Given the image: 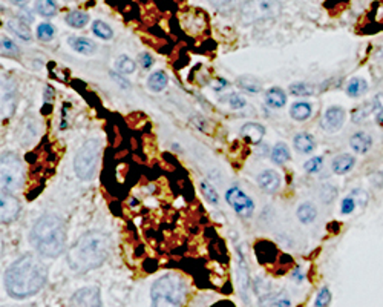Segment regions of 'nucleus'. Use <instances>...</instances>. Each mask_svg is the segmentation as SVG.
<instances>
[{"mask_svg": "<svg viewBox=\"0 0 383 307\" xmlns=\"http://www.w3.org/2000/svg\"><path fill=\"white\" fill-rule=\"evenodd\" d=\"M48 269L34 254H25L16 260L5 272V287L9 296L25 300L41 292L46 283Z\"/></svg>", "mask_w": 383, "mask_h": 307, "instance_id": "obj_1", "label": "nucleus"}, {"mask_svg": "<svg viewBox=\"0 0 383 307\" xmlns=\"http://www.w3.org/2000/svg\"><path fill=\"white\" fill-rule=\"evenodd\" d=\"M109 249V235L102 231H90L68 249L66 261L75 272H90L106 261Z\"/></svg>", "mask_w": 383, "mask_h": 307, "instance_id": "obj_2", "label": "nucleus"}, {"mask_svg": "<svg viewBox=\"0 0 383 307\" xmlns=\"http://www.w3.org/2000/svg\"><path fill=\"white\" fill-rule=\"evenodd\" d=\"M31 243L46 259H55L65 251L66 227L60 217L48 214L38 219L31 231Z\"/></svg>", "mask_w": 383, "mask_h": 307, "instance_id": "obj_3", "label": "nucleus"}, {"mask_svg": "<svg viewBox=\"0 0 383 307\" xmlns=\"http://www.w3.org/2000/svg\"><path fill=\"white\" fill-rule=\"evenodd\" d=\"M185 286L180 275L166 274L156 280L151 289V307H181Z\"/></svg>", "mask_w": 383, "mask_h": 307, "instance_id": "obj_4", "label": "nucleus"}, {"mask_svg": "<svg viewBox=\"0 0 383 307\" xmlns=\"http://www.w3.org/2000/svg\"><path fill=\"white\" fill-rule=\"evenodd\" d=\"M98 158H100V142L97 138L85 142L74 158L75 175L83 182L91 180L97 170Z\"/></svg>", "mask_w": 383, "mask_h": 307, "instance_id": "obj_5", "label": "nucleus"}, {"mask_svg": "<svg viewBox=\"0 0 383 307\" xmlns=\"http://www.w3.org/2000/svg\"><path fill=\"white\" fill-rule=\"evenodd\" d=\"M279 0H247L241 8V21L244 24H257L271 21L281 14Z\"/></svg>", "mask_w": 383, "mask_h": 307, "instance_id": "obj_6", "label": "nucleus"}, {"mask_svg": "<svg viewBox=\"0 0 383 307\" xmlns=\"http://www.w3.org/2000/svg\"><path fill=\"white\" fill-rule=\"evenodd\" d=\"M0 183L2 191L13 194L22 187L23 183V166L21 158L13 152H5L0 160Z\"/></svg>", "mask_w": 383, "mask_h": 307, "instance_id": "obj_7", "label": "nucleus"}, {"mask_svg": "<svg viewBox=\"0 0 383 307\" xmlns=\"http://www.w3.org/2000/svg\"><path fill=\"white\" fill-rule=\"evenodd\" d=\"M225 200L232 206V209L242 219H249L254 212V203L252 198L238 187H232L225 194Z\"/></svg>", "mask_w": 383, "mask_h": 307, "instance_id": "obj_8", "label": "nucleus"}, {"mask_svg": "<svg viewBox=\"0 0 383 307\" xmlns=\"http://www.w3.org/2000/svg\"><path fill=\"white\" fill-rule=\"evenodd\" d=\"M347 113L340 106H330L320 118V128L328 134H335L342 130L345 123Z\"/></svg>", "mask_w": 383, "mask_h": 307, "instance_id": "obj_9", "label": "nucleus"}, {"mask_svg": "<svg viewBox=\"0 0 383 307\" xmlns=\"http://www.w3.org/2000/svg\"><path fill=\"white\" fill-rule=\"evenodd\" d=\"M18 212H21V203L17 198L13 194L2 191L0 194V220L2 223L14 222Z\"/></svg>", "mask_w": 383, "mask_h": 307, "instance_id": "obj_10", "label": "nucleus"}, {"mask_svg": "<svg viewBox=\"0 0 383 307\" xmlns=\"http://www.w3.org/2000/svg\"><path fill=\"white\" fill-rule=\"evenodd\" d=\"M74 307H103L98 287H83L72 296Z\"/></svg>", "mask_w": 383, "mask_h": 307, "instance_id": "obj_11", "label": "nucleus"}, {"mask_svg": "<svg viewBox=\"0 0 383 307\" xmlns=\"http://www.w3.org/2000/svg\"><path fill=\"white\" fill-rule=\"evenodd\" d=\"M281 175L279 172L276 171H273V170H267V171H264L258 175V184L262 191L265 192H276L279 187H281Z\"/></svg>", "mask_w": 383, "mask_h": 307, "instance_id": "obj_12", "label": "nucleus"}, {"mask_svg": "<svg viewBox=\"0 0 383 307\" xmlns=\"http://www.w3.org/2000/svg\"><path fill=\"white\" fill-rule=\"evenodd\" d=\"M265 135V128L259 123H245L241 130V137L247 143L258 145L262 142V138Z\"/></svg>", "mask_w": 383, "mask_h": 307, "instance_id": "obj_13", "label": "nucleus"}, {"mask_svg": "<svg viewBox=\"0 0 383 307\" xmlns=\"http://www.w3.org/2000/svg\"><path fill=\"white\" fill-rule=\"evenodd\" d=\"M238 283H239V291L244 301H247V292L250 289V276H249V267L247 263L244 260V255L238 252Z\"/></svg>", "mask_w": 383, "mask_h": 307, "instance_id": "obj_14", "label": "nucleus"}, {"mask_svg": "<svg viewBox=\"0 0 383 307\" xmlns=\"http://www.w3.org/2000/svg\"><path fill=\"white\" fill-rule=\"evenodd\" d=\"M350 145L356 154H367L372 146V138L369 134L360 131L350 138Z\"/></svg>", "mask_w": 383, "mask_h": 307, "instance_id": "obj_15", "label": "nucleus"}, {"mask_svg": "<svg viewBox=\"0 0 383 307\" xmlns=\"http://www.w3.org/2000/svg\"><path fill=\"white\" fill-rule=\"evenodd\" d=\"M355 157L350 155V154H340L338 157H335V160H333L331 163V167H333V172L338 174V175H343L350 172L352 167H355Z\"/></svg>", "mask_w": 383, "mask_h": 307, "instance_id": "obj_16", "label": "nucleus"}, {"mask_svg": "<svg viewBox=\"0 0 383 307\" xmlns=\"http://www.w3.org/2000/svg\"><path fill=\"white\" fill-rule=\"evenodd\" d=\"M265 102H267V105L273 108V110H278V108H282L287 103V94L284 93L282 88L274 86L269 89L267 94H265Z\"/></svg>", "mask_w": 383, "mask_h": 307, "instance_id": "obj_17", "label": "nucleus"}, {"mask_svg": "<svg viewBox=\"0 0 383 307\" xmlns=\"http://www.w3.org/2000/svg\"><path fill=\"white\" fill-rule=\"evenodd\" d=\"M68 43H70V46L75 53L83 54V56H91L95 51L94 42H91L90 38H86V37H70Z\"/></svg>", "mask_w": 383, "mask_h": 307, "instance_id": "obj_18", "label": "nucleus"}, {"mask_svg": "<svg viewBox=\"0 0 383 307\" xmlns=\"http://www.w3.org/2000/svg\"><path fill=\"white\" fill-rule=\"evenodd\" d=\"M6 26L9 28V31H13L18 38H22L25 42H29L33 38L31 29H29V26L22 21V19H11V21H8Z\"/></svg>", "mask_w": 383, "mask_h": 307, "instance_id": "obj_19", "label": "nucleus"}, {"mask_svg": "<svg viewBox=\"0 0 383 307\" xmlns=\"http://www.w3.org/2000/svg\"><path fill=\"white\" fill-rule=\"evenodd\" d=\"M313 106L308 102H296L290 108V115L293 120L296 122H306L311 117Z\"/></svg>", "mask_w": 383, "mask_h": 307, "instance_id": "obj_20", "label": "nucleus"}, {"mask_svg": "<svg viewBox=\"0 0 383 307\" xmlns=\"http://www.w3.org/2000/svg\"><path fill=\"white\" fill-rule=\"evenodd\" d=\"M294 147H296V151H299L301 154H310L314 151V147H316V142H314V137L307 134V132H301L296 137H294Z\"/></svg>", "mask_w": 383, "mask_h": 307, "instance_id": "obj_21", "label": "nucleus"}, {"mask_svg": "<svg viewBox=\"0 0 383 307\" xmlns=\"http://www.w3.org/2000/svg\"><path fill=\"white\" fill-rule=\"evenodd\" d=\"M168 83L169 78L164 71H155L153 74H151L149 80H147V86H149V89L153 93H161L163 89L168 86Z\"/></svg>", "mask_w": 383, "mask_h": 307, "instance_id": "obj_22", "label": "nucleus"}, {"mask_svg": "<svg viewBox=\"0 0 383 307\" xmlns=\"http://www.w3.org/2000/svg\"><path fill=\"white\" fill-rule=\"evenodd\" d=\"M270 157H271L273 163L284 165V163H287L290 160L291 154H290V150H288V146L286 143H276L273 146Z\"/></svg>", "mask_w": 383, "mask_h": 307, "instance_id": "obj_23", "label": "nucleus"}, {"mask_svg": "<svg viewBox=\"0 0 383 307\" xmlns=\"http://www.w3.org/2000/svg\"><path fill=\"white\" fill-rule=\"evenodd\" d=\"M237 83L241 89H244V91H247L250 94H258V93H261V89H262V85L258 78L250 77V76L239 77Z\"/></svg>", "mask_w": 383, "mask_h": 307, "instance_id": "obj_24", "label": "nucleus"}, {"mask_svg": "<svg viewBox=\"0 0 383 307\" xmlns=\"http://www.w3.org/2000/svg\"><path fill=\"white\" fill-rule=\"evenodd\" d=\"M368 91V83L363 78H351L347 86V94L352 98H357Z\"/></svg>", "mask_w": 383, "mask_h": 307, "instance_id": "obj_25", "label": "nucleus"}, {"mask_svg": "<svg viewBox=\"0 0 383 307\" xmlns=\"http://www.w3.org/2000/svg\"><path fill=\"white\" fill-rule=\"evenodd\" d=\"M316 215H318V211L316 207H314L311 203H303L299 206L298 209V219L306 223V224H310L313 223L314 220H316Z\"/></svg>", "mask_w": 383, "mask_h": 307, "instance_id": "obj_26", "label": "nucleus"}, {"mask_svg": "<svg viewBox=\"0 0 383 307\" xmlns=\"http://www.w3.org/2000/svg\"><path fill=\"white\" fill-rule=\"evenodd\" d=\"M66 24L72 28H83L90 22V16L83 11H71L65 17Z\"/></svg>", "mask_w": 383, "mask_h": 307, "instance_id": "obj_27", "label": "nucleus"}, {"mask_svg": "<svg viewBox=\"0 0 383 307\" xmlns=\"http://www.w3.org/2000/svg\"><path fill=\"white\" fill-rule=\"evenodd\" d=\"M36 9L43 17H54L57 14V4L54 0H37Z\"/></svg>", "mask_w": 383, "mask_h": 307, "instance_id": "obj_28", "label": "nucleus"}, {"mask_svg": "<svg viewBox=\"0 0 383 307\" xmlns=\"http://www.w3.org/2000/svg\"><path fill=\"white\" fill-rule=\"evenodd\" d=\"M92 31L98 38H103V41H109L114 36L112 28L102 21H95L92 24Z\"/></svg>", "mask_w": 383, "mask_h": 307, "instance_id": "obj_29", "label": "nucleus"}, {"mask_svg": "<svg viewBox=\"0 0 383 307\" xmlns=\"http://www.w3.org/2000/svg\"><path fill=\"white\" fill-rule=\"evenodd\" d=\"M115 68H117V71H119V73L127 76V74H134L135 73L136 65H135V62L132 61V58H129L127 56H122L119 61H117Z\"/></svg>", "mask_w": 383, "mask_h": 307, "instance_id": "obj_30", "label": "nucleus"}, {"mask_svg": "<svg viewBox=\"0 0 383 307\" xmlns=\"http://www.w3.org/2000/svg\"><path fill=\"white\" fill-rule=\"evenodd\" d=\"M290 93L296 97H308V95L314 94V86L308 85V83H303V82L293 83L290 86Z\"/></svg>", "mask_w": 383, "mask_h": 307, "instance_id": "obj_31", "label": "nucleus"}, {"mask_svg": "<svg viewBox=\"0 0 383 307\" xmlns=\"http://www.w3.org/2000/svg\"><path fill=\"white\" fill-rule=\"evenodd\" d=\"M55 36V28L51 24H41L37 28V37L42 42H51Z\"/></svg>", "mask_w": 383, "mask_h": 307, "instance_id": "obj_32", "label": "nucleus"}, {"mask_svg": "<svg viewBox=\"0 0 383 307\" xmlns=\"http://www.w3.org/2000/svg\"><path fill=\"white\" fill-rule=\"evenodd\" d=\"M372 113H376V111H374V106H372L371 102L369 103H365V105H362V106L357 108V110L355 113H352V122L359 123V122L363 120V118H367Z\"/></svg>", "mask_w": 383, "mask_h": 307, "instance_id": "obj_33", "label": "nucleus"}, {"mask_svg": "<svg viewBox=\"0 0 383 307\" xmlns=\"http://www.w3.org/2000/svg\"><path fill=\"white\" fill-rule=\"evenodd\" d=\"M201 191L203 195L205 197V200L212 204H218L220 203V195L218 192L215 191V187L212 184H209L207 182H201Z\"/></svg>", "mask_w": 383, "mask_h": 307, "instance_id": "obj_34", "label": "nucleus"}, {"mask_svg": "<svg viewBox=\"0 0 383 307\" xmlns=\"http://www.w3.org/2000/svg\"><path fill=\"white\" fill-rule=\"evenodd\" d=\"M209 2L220 11H232L238 5V0H209Z\"/></svg>", "mask_w": 383, "mask_h": 307, "instance_id": "obj_35", "label": "nucleus"}, {"mask_svg": "<svg viewBox=\"0 0 383 307\" xmlns=\"http://www.w3.org/2000/svg\"><path fill=\"white\" fill-rule=\"evenodd\" d=\"M322 166H323V158L322 157H313L311 160H308L306 163V171L310 174L319 172L322 170Z\"/></svg>", "mask_w": 383, "mask_h": 307, "instance_id": "obj_36", "label": "nucleus"}, {"mask_svg": "<svg viewBox=\"0 0 383 307\" xmlns=\"http://www.w3.org/2000/svg\"><path fill=\"white\" fill-rule=\"evenodd\" d=\"M331 300V293L328 289H322L318 296H316V301H314V307H325Z\"/></svg>", "mask_w": 383, "mask_h": 307, "instance_id": "obj_37", "label": "nucleus"}, {"mask_svg": "<svg viewBox=\"0 0 383 307\" xmlns=\"http://www.w3.org/2000/svg\"><path fill=\"white\" fill-rule=\"evenodd\" d=\"M229 105H230V108H233V110H242V108L247 105V102H245V98L239 94H230L229 95Z\"/></svg>", "mask_w": 383, "mask_h": 307, "instance_id": "obj_38", "label": "nucleus"}, {"mask_svg": "<svg viewBox=\"0 0 383 307\" xmlns=\"http://www.w3.org/2000/svg\"><path fill=\"white\" fill-rule=\"evenodd\" d=\"M356 202H355V198H352V197H347L345 198V200H343L342 202V207H340V211H342V214H345V215H348V214H351L352 211H355L356 209Z\"/></svg>", "mask_w": 383, "mask_h": 307, "instance_id": "obj_39", "label": "nucleus"}, {"mask_svg": "<svg viewBox=\"0 0 383 307\" xmlns=\"http://www.w3.org/2000/svg\"><path fill=\"white\" fill-rule=\"evenodd\" d=\"M350 197L355 198V202L362 207L368 203V195L365 191H362V189H355L350 194Z\"/></svg>", "mask_w": 383, "mask_h": 307, "instance_id": "obj_40", "label": "nucleus"}, {"mask_svg": "<svg viewBox=\"0 0 383 307\" xmlns=\"http://www.w3.org/2000/svg\"><path fill=\"white\" fill-rule=\"evenodd\" d=\"M372 106H374V111L376 113H382L383 111V93H379L374 95V98H372Z\"/></svg>", "mask_w": 383, "mask_h": 307, "instance_id": "obj_41", "label": "nucleus"}, {"mask_svg": "<svg viewBox=\"0 0 383 307\" xmlns=\"http://www.w3.org/2000/svg\"><path fill=\"white\" fill-rule=\"evenodd\" d=\"M2 48H4V51H17V46H14L13 42L5 37L2 38Z\"/></svg>", "mask_w": 383, "mask_h": 307, "instance_id": "obj_42", "label": "nucleus"}, {"mask_svg": "<svg viewBox=\"0 0 383 307\" xmlns=\"http://www.w3.org/2000/svg\"><path fill=\"white\" fill-rule=\"evenodd\" d=\"M141 58H143V66L144 68H149L153 63V58H151V56L144 54V56H141Z\"/></svg>", "mask_w": 383, "mask_h": 307, "instance_id": "obj_43", "label": "nucleus"}, {"mask_svg": "<svg viewBox=\"0 0 383 307\" xmlns=\"http://www.w3.org/2000/svg\"><path fill=\"white\" fill-rule=\"evenodd\" d=\"M111 76H112V77L115 78V82H119V83H120V85H122L123 88H129V86H131L129 83H126V82H124V78H123V77H120V76H117L115 73H112Z\"/></svg>", "mask_w": 383, "mask_h": 307, "instance_id": "obj_44", "label": "nucleus"}, {"mask_svg": "<svg viewBox=\"0 0 383 307\" xmlns=\"http://www.w3.org/2000/svg\"><path fill=\"white\" fill-rule=\"evenodd\" d=\"M13 5H17V6H22V5H26L28 0H9Z\"/></svg>", "mask_w": 383, "mask_h": 307, "instance_id": "obj_45", "label": "nucleus"}, {"mask_svg": "<svg viewBox=\"0 0 383 307\" xmlns=\"http://www.w3.org/2000/svg\"><path fill=\"white\" fill-rule=\"evenodd\" d=\"M290 301L288 300H281V303H278V307H288Z\"/></svg>", "mask_w": 383, "mask_h": 307, "instance_id": "obj_46", "label": "nucleus"}, {"mask_svg": "<svg viewBox=\"0 0 383 307\" xmlns=\"http://www.w3.org/2000/svg\"><path fill=\"white\" fill-rule=\"evenodd\" d=\"M377 123H379L380 126H383V111L377 114Z\"/></svg>", "mask_w": 383, "mask_h": 307, "instance_id": "obj_47", "label": "nucleus"}]
</instances>
